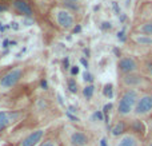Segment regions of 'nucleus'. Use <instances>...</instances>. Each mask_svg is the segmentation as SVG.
<instances>
[{
  "label": "nucleus",
  "mask_w": 152,
  "mask_h": 146,
  "mask_svg": "<svg viewBox=\"0 0 152 146\" xmlns=\"http://www.w3.org/2000/svg\"><path fill=\"white\" fill-rule=\"evenodd\" d=\"M44 78V69L34 59L0 67V103L11 102V109H27L24 102L29 99V94L40 87V82Z\"/></svg>",
  "instance_id": "obj_1"
},
{
  "label": "nucleus",
  "mask_w": 152,
  "mask_h": 146,
  "mask_svg": "<svg viewBox=\"0 0 152 146\" xmlns=\"http://www.w3.org/2000/svg\"><path fill=\"white\" fill-rule=\"evenodd\" d=\"M39 11V24H45L58 34L72 32L80 21V18L52 0H35Z\"/></svg>",
  "instance_id": "obj_2"
},
{
  "label": "nucleus",
  "mask_w": 152,
  "mask_h": 146,
  "mask_svg": "<svg viewBox=\"0 0 152 146\" xmlns=\"http://www.w3.org/2000/svg\"><path fill=\"white\" fill-rule=\"evenodd\" d=\"M32 111L28 109H0V138L10 129H15L29 121Z\"/></svg>",
  "instance_id": "obj_3"
},
{
  "label": "nucleus",
  "mask_w": 152,
  "mask_h": 146,
  "mask_svg": "<svg viewBox=\"0 0 152 146\" xmlns=\"http://www.w3.org/2000/svg\"><path fill=\"white\" fill-rule=\"evenodd\" d=\"M139 91L132 88H118V98H116L115 114L118 119L120 118L134 117L135 105L139 98Z\"/></svg>",
  "instance_id": "obj_4"
},
{
  "label": "nucleus",
  "mask_w": 152,
  "mask_h": 146,
  "mask_svg": "<svg viewBox=\"0 0 152 146\" xmlns=\"http://www.w3.org/2000/svg\"><path fill=\"white\" fill-rule=\"evenodd\" d=\"M118 88H132L139 93L152 91V80L145 77L143 72L120 75L118 77Z\"/></svg>",
  "instance_id": "obj_5"
},
{
  "label": "nucleus",
  "mask_w": 152,
  "mask_h": 146,
  "mask_svg": "<svg viewBox=\"0 0 152 146\" xmlns=\"http://www.w3.org/2000/svg\"><path fill=\"white\" fill-rule=\"evenodd\" d=\"M63 139L66 146H91L92 134L83 128L63 125Z\"/></svg>",
  "instance_id": "obj_6"
},
{
  "label": "nucleus",
  "mask_w": 152,
  "mask_h": 146,
  "mask_svg": "<svg viewBox=\"0 0 152 146\" xmlns=\"http://www.w3.org/2000/svg\"><path fill=\"white\" fill-rule=\"evenodd\" d=\"M10 12L16 16L31 19L35 21L39 20V11H37L35 0H11Z\"/></svg>",
  "instance_id": "obj_7"
},
{
  "label": "nucleus",
  "mask_w": 152,
  "mask_h": 146,
  "mask_svg": "<svg viewBox=\"0 0 152 146\" xmlns=\"http://www.w3.org/2000/svg\"><path fill=\"white\" fill-rule=\"evenodd\" d=\"M132 72H142V60L137 55L134 54H124L119 56L116 62V74L120 75L132 74Z\"/></svg>",
  "instance_id": "obj_8"
},
{
  "label": "nucleus",
  "mask_w": 152,
  "mask_h": 146,
  "mask_svg": "<svg viewBox=\"0 0 152 146\" xmlns=\"http://www.w3.org/2000/svg\"><path fill=\"white\" fill-rule=\"evenodd\" d=\"M152 115V91H143L139 94L137 102L135 105L134 117L147 121Z\"/></svg>",
  "instance_id": "obj_9"
},
{
  "label": "nucleus",
  "mask_w": 152,
  "mask_h": 146,
  "mask_svg": "<svg viewBox=\"0 0 152 146\" xmlns=\"http://www.w3.org/2000/svg\"><path fill=\"white\" fill-rule=\"evenodd\" d=\"M152 21V1L150 0H137L134 12L132 27Z\"/></svg>",
  "instance_id": "obj_10"
},
{
  "label": "nucleus",
  "mask_w": 152,
  "mask_h": 146,
  "mask_svg": "<svg viewBox=\"0 0 152 146\" xmlns=\"http://www.w3.org/2000/svg\"><path fill=\"white\" fill-rule=\"evenodd\" d=\"M128 44L134 48H140L143 50V54L148 52V51L152 50V36L147 34H143V32H137L134 31V29H129L128 34Z\"/></svg>",
  "instance_id": "obj_11"
},
{
  "label": "nucleus",
  "mask_w": 152,
  "mask_h": 146,
  "mask_svg": "<svg viewBox=\"0 0 152 146\" xmlns=\"http://www.w3.org/2000/svg\"><path fill=\"white\" fill-rule=\"evenodd\" d=\"M45 133H47V128H37L29 130L16 142H13L12 146H37L45 137Z\"/></svg>",
  "instance_id": "obj_12"
},
{
  "label": "nucleus",
  "mask_w": 152,
  "mask_h": 146,
  "mask_svg": "<svg viewBox=\"0 0 152 146\" xmlns=\"http://www.w3.org/2000/svg\"><path fill=\"white\" fill-rule=\"evenodd\" d=\"M37 146H66L63 139V125H55L47 129L45 137Z\"/></svg>",
  "instance_id": "obj_13"
},
{
  "label": "nucleus",
  "mask_w": 152,
  "mask_h": 146,
  "mask_svg": "<svg viewBox=\"0 0 152 146\" xmlns=\"http://www.w3.org/2000/svg\"><path fill=\"white\" fill-rule=\"evenodd\" d=\"M128 133L134 134V136L139 137L140 139L144 141L147 138L148 134V129H147V123L143 119L136 117H131L128 118Z\"/></svg>",
  "instance_id": "obj_14"
},
{
  "label": "nucleus",
  "mask_w": 152,
  "mask_h": 146,
  "mask_svg": "<svg viewBox=\"0 0 152 146\" xmlns=\"http://www.w3.org/2000/svg\"><path fill=\"white\" fill-rule=\"evenodd\" d=\"M139 58L142 60V72L152 80V50L143 55H139Z\"/></svg>",
  "instance_id": "obj_15"
},
{
  "label": "nucleus",
  "mask_w": 152,
  "mask_h": 146,
  "mask_svg": "<svg viewBox=\"0 0 152 146\" xmlns=\"http://www.w3.org/2000/svg\"><path fill=\"white\" fill-rule=\"evenodd\" d=\"M116 146H143V139L131 133H126L118 139Z\"/></svg>",
  "instance_id": "obj_16"
},
{
  "label": "nucleus",
  "mask_w": 152,
  "mask_h": 146,
  "mask_svg": "<svg viewBox=\"0 0 152 146\" xmlns=\"http://www.w3.org/2000/svg\"><path fill=\"white\" fill-rule=\"evenodd\" d=\"M112 136L113 137H119L124 136L126 133H128V118H120L118 119L112 126Z\"/></svg>",
  "instance_id": "obj_17"
},
{
  "label": "nucleus",
  "mask_w": 152,
  "mask_h": 146,
  "mask_svg": "<svg viewBox=\"0 0 152 146\" xmlns=\"http://www.w3.org/2000/svg\"><path fill=\"white\" fill-rule=\"evenodd\" d=\"M131 29L137 31V32H143V34H147V35H151L152 36V21L140 24V26H136V27H131Z\"/></svg>",
  "instance_id": "obj_18"
},
{
  "label": "nucleus",
  "mask_w": 152,
  "mask_h": 146,
  "mask_svg": "<svg viewBox=\"0 0 152 146\" xmlns=\"http://www.w3.org/2000/svg\"><path fill=\"white\" fill-rule=\"evenodd\" d=\"M66 83H67V88H68V90L71 91L72 94H77V93H79V88H80V87H79L77 80H76L74 77L67 78Z\"/></svg>",
  "instance_id": "obj_19"
},
{
  "label": "nucleus",
  "mask_w": 152,
  "mask_h": 146,
  "mask_svg": "<svg viewBox=\"0 0 152 146\" xmlns=\"http://www.w3.org/2000/svg\"><path fill=\"white\" fill-rule=\"evenodd\" d=\"M11 10V0H0V13L10 12Z\"/></svg>",
  "instance_id": "obj_20"
},
{
  "label": "nucleus",
  "mask_w": 152,
  "mask_h": 146,
  "mask_svg": "<svg viewBox=\"0 0 152 146\" xmlns=\"http://www.w3.org/2000/svg\"><path fill=\"white\" fill-rule=\"evenodd\" d=\"M94 91H95V87L92 85H88L86 88L83 90V95L86 99H91L92 95H94Z\"/></svg>",
  "instance_id": "obj_21"
},
{
  "label": "nucleus",
  "mask_w": 152,
  "mask_h": 146,
  "mask_svg": "<svg viewBox=\"0 0 152 146\" xmlns=\"http://www.w3.org/2000/svg\"><path fill=\"white\" fill-rule=\"evenodd\" d=\"M104 95L108 98H112V85H107L104 90Z\"/></svg>",
  "instance_id": "obj_22"
},
{
  "label": "nucleus",
  "mask_w": 152,
  "mask_h": 146,
  "mask_svg": "<svg viewBox=\"0 0 152 146\" xmlns=\"http://www.w3.org/2000/svg\"><path fill=\"white\" fill-rule=\"evenodd\" d=\"M145 123H147V129H148V134H147V136L152 137V115H151L150 118H148Z\"/></svg>",
  "instance_id": "obj_23"
},
{
  "label": "nucleus",
  "mask_w": 152,
  "mask_h": 146,
  "mask_svg": "<svg viewBox=\"0 0 152 146\" xmlns=\"http://www.w3.org/2000/svg\"><path fill=\"white\" fill-rule=\"evenodd\" d=\"M143 146H152V137L147 136V138L143 141Z\"/></svg>",
  "instance_id": "obj_24"
},
{
  "label": "nucleus",
  "mask_w": 152,
  "mask_h": 146,
  "mask_svg": "<svg viewBox=\"0 0 152 146\" xmlns=\"http://www.w3.org/2000/svg\"><path fill=\"white\" fill-rule=\"evenodd\" d=\"M56 3H66V1H71V3H83L84 0H52Z\"/></svg>",
  "instance_id": "obj_25"
},
{
  "label": "nucleus",
  "mask_w": 152,
  "mask_h": 146,
  "mask_svg": "<svg viewBox=\"0 0 152 146\" xmlns=\"http://www.w3.org/2000/svg\"><path fill=\"white\" fill-rule=\"evenodd\" d=\"M77 72H79V66H72L71 77H74V75H77Z\"/></svg>",
  "instance_id": "obj_26"
},
{
  "label": "nucleus",
  "mask_w": 152,
  "mask_h": 146,
  "mask_svg": "<svg viewBox=\"0 0 152 146\" xmlns=\"http://www.w3.org/2000/svg\"><path fill=\"white\" fill-rule=\"evenodd\" d=\"M100 146H108V145H107V142H105V139H104V138H103L102 141H100Z\"/></svg>",
  "instance_id": "obj_27"
},
{
  "label": "nucleus",
  "mask_w": 152,
  "mask_h": 146,
  "mask_svg": "<svg viewBox=\"0 0 152 146\" xmlns=\"http://www.w3.org/2000/svg\"><path fill=\"white\" fill-rule=\"evenodd\" d=\"M150 1H152V0H150Z\"/></svg>",
  "instance_id": "obj_28"
}]
</instances>
